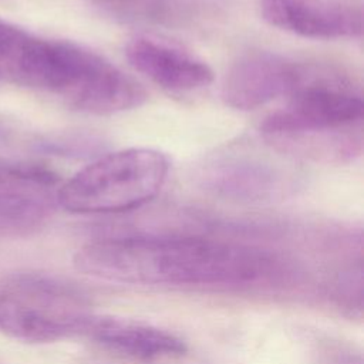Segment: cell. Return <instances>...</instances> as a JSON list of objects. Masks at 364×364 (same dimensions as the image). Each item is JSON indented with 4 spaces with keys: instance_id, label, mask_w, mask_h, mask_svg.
I'll return each instance as SVG.
<instances>
[{
    "instance_id": "obj_1",
    "label": "cell",
    "mask_w": 364,
    "mask_h": 364,
    "mask_svg": "<svg viewBox=\"0 0 364 364\" xmlns=\"http://www.w3.org/2000/svg\"><path fill=\"white\" fill-rule=\"evenodd\" d=\"M75 267L95 279L162 286L273 287L294 276L276 253L199 236H122L84 245Z\"/></svg>"
},
{
    "instance_id": "obj_2",
    "label": "cell",
    "mask_w": 364,
    "mask_h": 364,
    "mask_svg": "<svg viewBox=\"0 0 364 364\" xmlns=\"http://www.w3.org/2000/svg\"><path fill=\"white\" fill-rule=\"evenodd\" d=\"M363 111L361 94L346 77L314 68L284 107L264 118L260 134L277 151L341 161L361 149L354 129Z\"/></svg>"
},
{
    "instance_id": "obj_3",
    "label": "cell",
    "mask_w": 364,
    "mask_h": 364,
    "mask_svg": "<svg viewBox=\"0 0 364 364\" xmlns=\"http://www.w3.org/2000/svg\"><path fill=\"white\" fill-rule=\"evenodd\" d=\"M169 172L168 156L132 146L105 154L60 185L58 206L81 215L121 213L151 202Z\"/></svg>"
},
{
    "instance_id": "obj_4",
    "label": "cell",
    "mask_w": 364,
    "mask_h": 364,
    "mask_svg": "<svg viewBox=\"0 0 364 364\" xmlns=\"http://www.w3.org/2000/svg\"><path fill=\"white\" fill-rule=\"evenodd\" d=\"M91 316L87 294L58 276L24 272L0 283V330L16 340L50 343L82 336Z\"/></svg>"
},
{
    "instance_id": "obj_5",
    "label": "cell",
    "mask_w": 364,
    "mask_h": 364,
    "mask_svg": "<svg viewBox=\"0 0 364 364\" xmlns=\"http://www.w3.org/2000/svg\"><path fill=\"white\" fill-rule=\"evenodd\" d=\"M316 67L272 51H250L230 64L223 75L220 97L235 109L250 111L300 88Z\"/></svg>"
},
{
    "instance_id": "obj_6",
    "label": "cell",
    "mask_w": 364,
    "mask_h": 364,
    "mask_svg": "<svg viewBox=\"0 0 364 364\" xmlns=\"http://www.w3.org/2000/svg\"><path fill=\"white\" fill-rule=\"evenodd\" d=\"M61 181L50 168L0 161V236H26L38 230L58 206Z\"/></svg>"
},
{
    "instance_id": "obj_7",
    "label": "cell",
    "mask_w": 364,
    "mask_h": 364,
    "mask_svg": "<svg viewBox=\"0 0 364 364\" xmlns=\"http://www.w3.org/2000/svg\"><path fill=\"white\" fill-rule=\"evenodd\" d=\"M206 192L236 202H267L286 188L280 168L255 154L225 151L206 158L195 175Z\"/></svg>"
},
{
    "instance_id": "obj_8",
    "label": "cell",
    "mask_w": 364,
    "mask_h": 364,
    "mask_svg": "<svg viewBox=\"0 0 364 364\" xmlns=\"http://www.w3.org/2000/svg\"><path fill=\"white\" fill-rule=\"evenodd\" d=\"M124 53L135 71L166 91H198L213 81V71L203 58L158 34L132 36Z\"/></svg>"
},
{
    "instance_id": "obj_9",
    "label": "cell",
    "mask_w": 364,
    "mask_h": 364,
    "mask_svg": "<svg viewBox=\"0 0 364 364\" xmlns=\"http://www.w3.org/2000/svg\"><path fill=\"white\" fill-rule=\"evenodd\" d=\"M267 24L314 40L355 38L363 33L361 9L348 0H262Z\"/></svg>"
},
{
    "instance_id": "obj_10",
    "label": "cell",
    "mask_w": 364,
    "mask_h": 364,
    "mask_svg": "<svg viewBox=\"0 0 364 364\" xmlns=\"http://www.w3.org/2000/svg\"><path fill=\"white\" fill-rule=\"evenodd\" d=\"M82 336L111 353L139 361H161L181 357L185 343L164 328L128 318L91 316Z\"/></svg>"
},
{
    "instance_id": "obj_11",
    "label": "cell",
    "mask_w": 364,
    "mask_h": 364,
    "mask_svg": "<svg viewBox=\"0 0 364 364\" xmlns=\"http://www.w3.org/2000/svg\"><path fill=\"white\" fill-rule=\"evenodd\" d=\"M50 50L51 38L0 18V80L40 90Z\"/></svg>"
},
{
    "instance_id": "obj_12",
    "label": "cell",
    "mask_w": 364,
    "mask_h": 364,
    "mask_svg": "<svg viewBox=\"0 0 364 364\" xmlns=\"http://www.w3.org/2000/svg\"><path fill=\"white\" fill-rule=\"evenodd\" d=\"M3 134H4V128H3V125H1V122H0V138H1Z\"/></svg>"
}]
</instances>
